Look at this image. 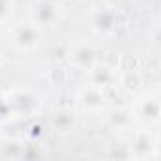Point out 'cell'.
Wrapping results in <instances>:
<instances>
[{
	"label": "cell",
	"mask_w": 161,
	"mask_h": 161,
	"mask_svg": "<svg viewBox=\"0 0 161 161\" xmlns=\"http://www.w3.org/2000/svg\"><path fill=\"white\" fill-rule=\"evenodd\" d=\"M57 17V6H53L51 2H42L36 6V12H34V21L36 25H49L53 19Z\"/></svg>",
	"instance_id": "7a4b0ae2"
},
{
	"label": "cell",
	"mask_w": 161,
	"mask_h": 161,
	"mask_svg": "<svg viewBox=\"0 0 161 161\" xmlns=\"http://www.w3.org/2000/svg\"><path fill=\"white\" fill-rule=\"evenodd\" d=\"M51 123H53V127H57L59 131L64 133L72 127V114L70 112H57V114H53Z\"/></svg>",
	"instance_id": "3957f363"
},
{
	"label": "cell",
	"mask_w": 161,
	"mask_h": 161,
	"mask_svg": "<svg viewBox=\"0 0 161 161\" xmlns=\"http://www.w3.org/2000/svg\"><path fill=\"white\" fill-rule=\"evenodd\" d=\"M40 40V31L36 23H19L17 27L12 29V42L19 49H31L38 44Z\"/></svg>",
	"instance_id": "6da1fadb"
},
{
	"label": "cell",
	"mask_w": 161,
	"mask_h": 161,
	"mask_svg": "<svg viewBox=\"0 0 161 161\" xmlns=\"http://www.w3.org/2000/svg\"><path fill=\"white\" fill-rule=\"evenodd\" d=\"M8 14H12V2L10 0H0V21L6 19Z\"/></svg>",
	"instance_id": "277c9868"
}]
</instances>
